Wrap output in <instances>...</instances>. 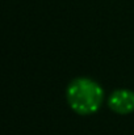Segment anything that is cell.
Returning <instances> with one entry per match:
<instances>
[{
    "instance_id": "7a4b0ae2",
    "label": "cell",
    "mask_w": 134,
    "mask_h": 135,
    "mask_svg": "<svg viewBox=\"0 0 134 135\" xmlns=\"http://www.w3.org/2000/svg\"><path fill=\"white\" fill-rule=\"evenodd\" d=\"M109 108L120 114H128L134 110V93L128 89L114 90L109 100H108Z\"/></svg>"
},
{
    "instance_id": "6da1fadb",
    "label": "cell",
    "mask_w": 134,
    "mask_h": 135,
    "mask_svg": "<svg viewBox=\"0 0 134 135\" xmlns=\"http://www.w3.org/2000/svg\"><path fill=\"white\" fill-rule=\"evenodd\" d=\"M103 88L87 78L75 79L67 88V101L78 114L87 115L95 113L103 104Z\"/></svg>"
}]
</instances>
